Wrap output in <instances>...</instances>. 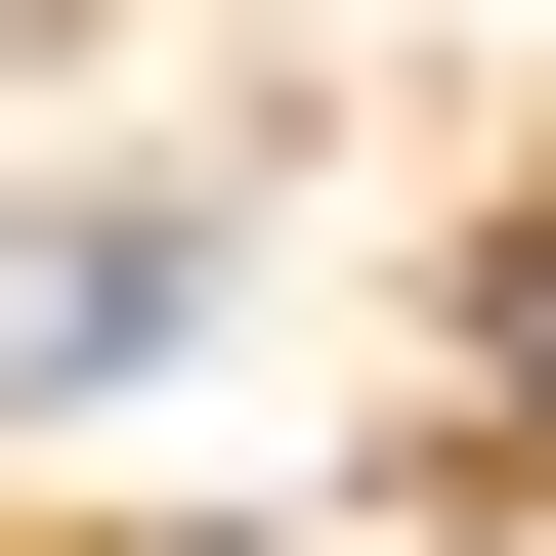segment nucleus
Listing matches in <instances>:
<instances>
[{"instance_id":"obj_1","label":"nucleus","mask_w":556,"mask_h":556,"mask_svg":"<svg viewBox=\"0 0 556 556\" xmlns=\"http://www.w3.org/2000/svg\"><path fill=\"white\" fill-rule=\"evenodd\" d=\"M172 257H214V214H0V386H129V343H172Z\"/></svg>"},{"instance_id":"obj_2","label":"nucleus","mask_w":556,"mask_h":556,"mask_svg":"<svg viewBox=\"0 0 556 556\" xmlns=\"http://www.w3.org/2000/svg\"><path fill=\"white\" fill-rule=\"evenodd\" d=\"M471 428H556V257H471Z\"/></svg>"}]
</instances>
